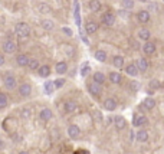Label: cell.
I'll use <instances>...</instances> for the list:
<instances>
[{
    "mask_svg": "<svg viewBox=\"0 0 164 154\" xmlns=\"http://www.w3.org/2000/svg\"><path fill=\"white\" fill-rule=\"evenodd\" d=\"M38 72L42 78H46V76H49V74H51V68H49L48 65H42V66H39Z\"/></svg>",
    "mask_w": 164,
    "mask_h": 154,
    "instance_id": "cell-18",
    "label": "cell"
},
{
    "mask_svg": "<svg viewBox=\"0 0 164 154\" xmlns=\"http://www.w3.org/2000/svg\"><path fill=\"white\" fill-rule=\"evenodd\" d=\"M45 91H46V94H52L53 91H55V84H53V81L45 84Z\"/></svg>",
    "mask_w": 164,
    "mask_h": 154,
    "instance_id": "cell-32",
    "label": "cell"
},
{
    "mask_svg": "<svg viewBox=\"0 0 164 154\" xmlns=\"http://www.w3.org/2000/svg\"><path fill=\"white\" fill-rule=\"evenodd\" d=\"M2 48H3V51H5L6 53H13V52H16V49H17V46H16V43H14L13 40H6Z\"/></svg>",
    "mask_w": 164,
    "mask_h": 154,
    "instance_id": "cell-5",
    "label": "cell"
},
{
    "mask_svg": "<svg viewBox=\"0 0 164 154\" xmlns=\"http://www.w3.org/2000/svg\"><path fill=\"white\" fill-rule=\"evenodd\" d=\"M88 91H89V94H92L95 97H99V95L102 94V87L99 84H97V82H91V84L88 85Z\"/></svg>",
    "mask_w": 164,
    "mask_h": 154,
    "instance_id": "cell-2",
    "label": "cell"
},
{
    "mask_svg": "<svg viewBox=\"0 0 164 154\" xmlns=\"http://www.w3.org/2000/svg\"><path fill=\"white\" fill-rule=\"evenodd\" d=\"M39 117L42 118L43 121H48V120H51V118H52V111H51V110H48V108H45V110H42V111H40Z\"/></svg>",
    "mask_w": 164,
    "mask_h": 154,
    "instance_id": "cell-21",
    "label": "cell"
},
{
    "mask_svg": "<svg viewBox=\"0 0 164 154\" xmlns=\"http://www.w3.org/2000/svg\"><path fill=\"white\" fill-rule=\"evenodd\" d=\"M143 51H144L145 55H153L155 52V45L153 42H145L144 46H143Z\"/></svg>",
    "mask_w": 164,
    "mask_h": 154,
    "instance_id": "cell-9",
    "label": "cell"
},
{
    "mask_svg": "<svg viewBox=\"0 0 164 154\" xmlns=\"http://www.w3.org/2000/svg\"><path fill=\"white\" fill-rule=\"evenodd\" d=\"M113 64H114V66H117V68H122V66H124V58H122V56H114Z\"/></svg>",
    "mask_w": 164,
    "mask_h": 154,
    "instance_id": "cell-30",
    "label": "cell"
},
{
    "mask_svg": "<svg viewBox=\"0 0 164 154\" xmlns=\"http://www.w3.org/2000/svg\"><path fill=\"white\" fill-rule=\"evenodd\" d=\"M114 124L117 127V130H124L127 125V121L124 117H115L114 118Z\"/></svg>",
    "mask_w": 164,
    "mask_h": 154,
    "instance_id": "cell-13",
    "label": "cell"
},
{
    "mask_svg": "<svg viewBox=\"0 0 164 154\" xmlns=\"http://www.w3.org/2000/svg\"><path fill=\"white\" fill-rule=\"evenodd\" d=\"M7 107V97L0 94V108H6Z\"/></svg>",
    "mask_w": 164,
    "mask_h": 154,
    "instance_id": "cell-34",
    "label": "cell"
},
{
    "mask_svg": "<svg viewBox=\"0 0 164 154\" xmlns=\"http://www.w3.org/2000/svg\"><path fill=\"white\" fill-rule=\"evenodd\" d=\"M138 2H143V3H145V2H148V0H138Z\"/></svg>",
    "mask_w": 164,
    "mask_h": 154,
    "instance_id": "cell-42",
    "label": "cell"
},
{
    "mask_svg": "<svg viewBox=\"0 0 164 154\" xmlns=\"http://www.w3.org/2000/svg\"><path fill=\"white\" fill-rule=\"evenodd\" d=\"M151 87H153V88H158L160 87V84H158V81H153V82H151Z\"/></svg>",
    "mask_w": 164,
    "mask_h": 154,
    "instance_id": "cell-38",
    "label": "cell"
},
{
    "mask_svg": "<svg viewBox=\"0 0 164 154\" xmlns=\"http://www.w3.org/2000/svg\"><path fill=\"white\" fill-rule=\"evenodd\" d=\"M55 69H56L58 74H65L66 71H68V65H66L65 62H58Z\"/></svg>",
    "mask_w": 164,
    "mask_h": 154,
    "instance_id": "cell-25",
    "label": "cell"
},
{
    "mask_svg": "<svg viewBox=\"0 0 164 154\" xmlns=\"http://www.w3.org/2000/svg\"><path fill=\"white\" fill-rule=\"evenodd\" d=\"M125 72L128 75H131V76H137V75H138V68H137V65H134V64H130V65L125 68Z\"/></svg>",
    "mask_w": 164,
    "mask_h": 154,
    "instance_id": "cell-17",
    "label": "cell"
},
{
    "mask_svg": "<svg viewBox=\"0 0 164 154\" xmlns=\"http://www.w3.org/2000/svg\"><path fill=\"white\" fill-rule=\"evenodd\" d=\"M150 36H151V33H150V30H148V29H145V28L140 29V32H138V37H140L141 40H145V42H148Z\"/></svg>",
    "mask_w": 164,
    "mask_h": 154,
    "instance_id": "cell-14",
    "label": "cell"
},
{
    "mask_svg": "<svg viewBox=\"0 0 164 154\" xmlns=\"http://www.w3.org/2000/svg\"><path fill=\"white\" fill-rule=\"evenodd\" d=\"M94 82L102 85L104 82H105V75H104L102 72H95L94 74Z\"/></svg>",
    "mask_w": 164,
    "mask_h": 154,
    "instance_id": "cell-22",
    "label": "cell"
},
{
    "mask_svg": "<svg viewBox=\"0 0 164 154\" xmlns=\"http://www.w3.org/2000/svg\"><path fill=\"white\" fill-rule=\"evenodd\" d=\"M28 66H29V68H30L32 71L39 69V61H38V59H35V58H29Z\"/></svg>",
    "mask_w": 164,
    "mask_h": 154,
    "instance_id": "cell-24",
    "label": "cell"
},
{
    "mask_svg": "<svg viewBox=\"0 0 164 154\" xmlns=\"http://www.w3.org/2000/svg\"><path fill=\"white\" fill-rule=\"evenodd\" d=\"M104 108L107 110V111H114L115 108H117V102H115V99L113 98H108L104 101Z\"/></svg>",
    "mask_w": 164,
    "mask_h": 154,
    "instance_id": "cell-8",
    "label": "cell"
},
{
    "mask_svg": "<svg viewBox=\"0 0 164 154\" xmlns=\"http://www.w3.org/2000/svg\"><path fill=\"white\" fill-rule=\"evenodd\" d=\"M16 62H17V65L19 66H28V62H29V58L23 53H20V55L16 56Z\"/></svg>",
    "mask_w": 164,
    "mask_h": 154,
    "instance_id": "cell-15",
    "label": "cell"
},
{
    "mask_svg": "<svg viewBox=\"0 0 164 154\" xmlns=\"http://www.w3.org/2000/svg\"><path fill=\"white\" fill-rule=\"evenodd\" d=\"M85 28H86V32H88L89 35H92V33H95L98 30V23H97V22H92V20H88L86 25H85Z\"/></svg>",
    "mask_w": 164,
    "mask_h": 154,
    "instance_id": "cell-10",
    "label": "cell"
},
{
    "mask_svg": "<svg viewBox=\"0 0 164 154\" xmlns=\"http://www.w3.org/2000/svg\"><path fill=\"white\" fill-rule=\"evenodd\" d=\"M124 9H132L134 7V0H122Z\"/></svg>",
    "mask_w": 164,
    "mask_h": 154,
    "instance_id": "cell-33",
    "label": "cell"
},
{
    "mask_svg": "<svg viewBox=\"0 0 164 154\" xmlns=\"http://www.w3.org/2000/svg\"><path fill=\"white\" fill-rule=\"evenodd\" d=\"M81 134V130L78 125H69V128H68V136L71 137V138H76V137Z\"/></svg>",
    "mask_w": 164,
    "mask_h": 154,
    "instance_id": "cell-12",
    "label": "cell"
},
{
    "mask_svg": "<svg viewBox=\"0 0 164 154\" xmlns=\"http://www.w3.org/2000/svg\"><path fill=\"white\" fill-rule=\"evenodd\" d=\"M101 20H102L104 25H107V26H113V25L115 23V16H114V13H111V12H107V13L102 14Z\"/></svg>",
    "mask_w": 164,
    "mask_h": 154,
    "instance_id": "cell-3",
    "label": "cell"
},
{
    "mask_svg": "<svg viewBox=\"0 0 164 154\" xmlns=\"http://www.w3.org/2000/svg\"><path fill=\"white\" fill-rule=\"evenodd\" d=\"M19 154H29V153H28V151H20Z\"/></svg>",
    "mask_w": 164,
    "mask_h": 154,
    "instance_id": "cell-41",
    "label": "cell"
},
{
    "mask_svg": "<svg viewBox=\"0 0 164 154\" xmlns=\"http://www.w3.org/2000/svg\"><path fill=\"white\" fill-rule=\"evenodd\" d=\"M143 105H144L147 110H153V108L155 107V101H154L153 98H150V97H148V98H145V99H144Z\"/></svg>",
    "mask_w": 164,
    "mask_h": 154,
    "instance_id": "cell-27",
    "label": "cell"
},
{
    "mask_svg": "<svg viewBox=\"0 0 164 154\" xmlns=\"http://www.w3.org/2000/svg\"><path fill=\"white\" fill-rule=\"evenodd\" d=\"M30 92H32V87H30L29 84H22L19 87V94L22 95V97H29Z\"/></svg>",
    "mask_w": 164,
    "mask_h": 154,
    "instance_id": "cell-7",
    "label": "cell"
},
{
    "mask_svg": "<svg viewBox=\"0 0 164 154\" xmlns=\"http://www.w3.org/2000/svg\"><path fill=\"white\" fill-rule=\"evenodd\" d=\"M40 25H42V28L45 29V30H52V29L55 28L53 22H52V20H46V19H45V20H42V22H40Z\"/></svg>",
    "mask_w": 164,
    "mask_h": 154,
    "instance_id": "cell-28",
    "label": "cell"
},
{
    "mask_svg": "<svg viewBox=\"0 0 164 154\" xmlns=\"http://www.w3.org/2000/svg\"><path fill=\"white\" fill-rule=\"evenodd\" d=\"M88 71H89L88 66H85V68H82V71H81V75H82V76H85V75L88 74Z\"/></svg>",
    "mask_w": 164,
    "mask_h": 154,
    "instance_id": "cell-37",
    "label": "cell"
},
{
    "mask_svg": "<svg viewBox=\"0 0 164 154\" xmlns=\"http://www.w3.org/2000/svg\"><path fill=\"white\" fill-rule=\"evenodd\" d=\"M89 9L94 10V12H99V10H101V2H99V0L89 2Z\"/></svg>",
    "mask_w": 164,
    "mask_h": 154,
    "instance_id": "cell-26",
    "label": "cell"
},
{
    "mask_svg": "<svg viewBox=\"0 0 164 154\" xmlns=\"http://www.w3.org/2000/svg\"><path fill=\"white\" fill-rule=\"evenodd\" d=\"M137 68H138V71H147V68H148V62H147V59H144V58H140V59H137Z\"/></svg>",
    "mask_w": 164,
    "mask_h": 154,
    "instance_id": "cell-16",
    "label": "cell"
},
{
    "mask_svg": "<svg viewBox=\"0 0 164 154\" xmlns=\"http://www.w3.org/2000/svg\"><path fill=\"white\" fill-rule=\"evenodd\" d=\"M62 30H63V32H65L66 35H69V36H72V30H69V29H66V28H63Z\"/></svg>",
    "mask_w": 164,
    "mask_h": 154,
    "instance_id": "cell-39",
    "label": "cell"
},
{
    "mask_svg": "<svg viewBox=\"0 0 164 154\" xmlns=\"http://www.w3.org/2000/svg\"><path fill=\"white\" fill-rule=\"evenodd\" d=\"M137 140L141 141V143H145V141L148 140V133L145 130H140L137 133Z\"/></svg>",
    "mask_w": 164,
    "mask_h": 154,
    "instance_id": "cell-20",
    "label": "cell"
},
{
    "mask_svg": "<svg viewBox=\"0 0 164 154\" xmlns=\"http://www.w3.org/2000/svg\"><path fill=\"white\" fill-rule=\"evenodd\" d=\"M5 87L9 89H13L16 87V79H14V76L12 74H6L5 75Z\"/></svg>",
    "mask_w": 164,
    "mask_h": 154,
    "instance_id": "cell-4",
    "label": "cell"
},
{
    "mask_svg": "<svg viewBox=\"0 0 164 154\" xmlns=\"http://www.w3.org/2000/svg\"><path fill=\"white\" fill-rule=\"evenodd\" d=\"M121 79H122L121 74H118V72H111V74H109V81H111L113 84H120Z\"/></svg>",
    "mask_w": 164,
    "mask_h": 154,
    "instance_id": "cell-19",
    "label": "cell"
},
{
    "mask_svg": "<svg viewBox=\"0 0 164 154\" xmlns=\"http://www.w3.org/2000/svg\"><path fill=\"white\" fill-rule=\"evenodd\" d=\"M14 32H16V35L19 37H22V39H26V37L30 35V28H29L28 23H25V22H20V23L16 25V29H14Z\"/></svg>",
    "mask_w": 164,
    "mask_h": 154,
    "instance_id": "cell-1",
    "label": "cell"
},
{
    "mask_svg": "<svg viewBox=\"0 0 164 154\" xmlns=\"http://www.w3.org/2000/svg\"><path fill=\"white\" fill-rule=\"evenodd\" d=\"M131 89L134 92H137L138 89H140V82H137V81H132L131 82Z\"/></svg>",
    "mask_w": 164,
    "mask_h": 154,
    "instance_id": "cell-36",
    "label": "cell"
},
{
    "mask_svg": "<svg viewBox=\"0 0 164 154\" xmlns=\"http://www.w3.org/2000/svg\"><path fill=\"white\" fill-rule=\"evenodd\" d=\"M137 19L140 20L141 23H147V22L150 20V13H148V10H141V12H138Z\"/></svg>",
    "mask_w": 164,
    "mask_h": 154,
    "instance_id": "cell-11",
    "label": "cell"
},
{
    "mask_svg": "<svg viewBox=\"0 0 164 154\" xmlns=\"http://www.w3.org/2000/svg\"><path fill=\"white\" fill-rule=\"evenodd\" d=\"M38 10L40 12V13L46 14V13H51L52 12V7L49 5H46V3H40V5L38 6Z\"/></svg>",
    "mask_w": 164,
    "mask_h": 154,
    "instance_id": "cell-23",
    "label": "cell"
},
{
    "mask_svg": "<svg viewBox=\"0 0 164 154\" xmlns=\"http://www.w3.org/2000/svg\"><path fill=\"white\" fill-rule=\"evenodd\" d=\"M3 64H5V58H3V56L0 55V66L3 65Z\"/></svg>",
    "mask_w": 164,
    "mask_h": 154,
    "instance_id": "cell-40",
    "label": "cell"
},
{
    "mask_svg": "<svg viewBox=\"0 0 164 154\" xmlns=\"http://www.w3.org/2000/svg\"><path fill=\"white\" fill-rule=\"evenodd\" d=\"M75 108H76V104L74 102V101H68V102L65 104V111H66V112L75 111Z\"/></svg>",
    "mask_w": 164,
    "mask_h": 154,
    "instance_id": "cell-31",
    "label": "cell"
},
{
    "mask_svg": "<svg viewBox=\"0 0 164 154\" xmlns=\"http://www.w3.org/2000/svg\"><path fill=\"white\" fill-rule=\"evenodd\" d=\"M53 84H55V88H62L63 85H65V79H56V81H53Z\"/></svg>",
    "mask_w": 164,
    "mask_h": 154,
    "instance_id": "cell-35",
    "label": "cell"
},
{
    "mask_svg": "<svg viewBox=\"0 0 164 154\" xmlns=\"http://www.w3.org/2000/svg\"><path fill=\"white\" fill-rule=\"evenodd\" d=\"M163 2H164V0H163Z\"/></svg>",
    "mask_w": 164,
    "mask_h": 154,
    "instance_id": "cell-43",
    "label": "cell"
},
{
    "mask_svg": "<svg viewBox=\"0 0 164 154\" xmlns=\"http://www.w3.org/2000/svg\"><path fill=\"white\" fill-rule=\"evenodd\" d=\"M95 59H98L99 62H105L107 61V53L104 51H97L95 52Z\"/></svg>",
    "mask_w": 164,
    "mask_h": 154,
    "instance_id": "cell-29",
    "label": "cell"
},
{
    "mask_svg": "<svg viewBox=\"0 0 164 154\" xmlns=\"http://www.w3.org/2000/svg\"><path fill=\"white\" fill-rule=\"evenodd\" d=\"M132 124L135 127H141L147 124V118L144 115H141V114H134V118H132Z\"/></svg>",
    "mask_w": 164,
    "mask_h": 154,
    "instance_id": "cell-6",
    "label": "cell"
}]
</instances>
